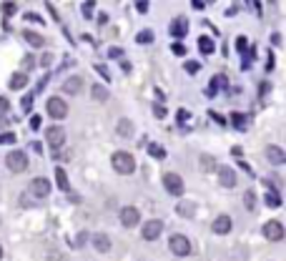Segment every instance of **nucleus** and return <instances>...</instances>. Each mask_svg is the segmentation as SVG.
<instances>
[{"instance_id": "1", "label": "nucleus", "mask_w": 286, "mask_h": 261, "mask_svg": "<svg viewBox=\"0 0 286 261\" xmlns=\"http://www.w3.org/2000/svg\"><path fill=\"white\" fill-rule=\"evenodd\" d=\"M113 169L118 174H133L136 171V158L131 156V153H126V151H115L113 153Z\"/></svg>"}, {"instance_id": "2", "label": "nucleus", "mask_w": 286, "mask_h": 261, "mask_svg": "<svg viewBox=\"0 0 286 261\" xmlns=\"http://www.w3.org/2000/svg\"><path fill=\"white\" fill-rule=\"evenodd\" d=\"M5 163H8V169L15 171V174H23V171L28 169V158H26L23 151H10V153L5 156Z\"/></svg>"}, {"instance_id": "3", "label": "nucleus", "mask_w": 286, "mask_h": 261, "mask_svg": "<svg viewBox=\"0 0 286 261\" xmlns=\"http://www.w3.org/2000/svg\"><path fill=\"white\" fill-rule=\"evenodd\" d=\"M169 249H171L176 256H188L191 254V241L183 233H173L171 241H169Z\"/></svg>"}, {"instance_id": "4", "label": "nucleus", "mask_w": 286, "mask_h": 261, "mask_svg": "<svg viewBox=\"0 0 286 261\" xmlns=\"http://www.w3.org/2000/svg\"><path fill=\"white\" fill-rule=\"evenodd\" d=\"M45 111H48V116L51 118L60 121V118H65V113H68V106H65V101H63V98L53 96V98L45 103Z\"/></svg>"}, {"instance_id": "5", "label": "nucleus", "mask_w": 286, "mask_h": 261, "mask_svg": "<svg viewBox=\"0 0 286 261\" xmlns=\"http://www.w3.org/2000/svg\"><path fill=\"white\" fill-rule=\"evenodd\" d=\"M161 231H163V221H158V219H151V221H146V224H143L141 236L146 239V241H156V239L161 236Z\"/></svg>"}, {"instance_id": "6", "label": "nucleus", "mask_w": 286, "mask_h": 261, "mask_svg": "<svg viewBox=\"0 0 286 261\" xmlns=\"http://www.w3.org/2000/svg\"><path fill=\"white\" fill-rule=\"evenodd\" d=\"M121 224L126 226V229H131V226H136L138 221H141V211L136 208V206H126V208H121Z\"/></svg>"}, {"instance_id": "7", "label": "nucleus", "mask_w": 286, "mask_h": 261, "mask_svg": "<svg viewBox=\"0 0 286 261\" xmlns=\"http://www.w3.org/2000/svg\"><path fill=\"white\" fill-rule=\"evenodd\" d=\"M45 141L51 148H60V146L65 144V131L60 128V126H51V128H45Z\"/></svg>"}, {"instance_id": "8", "label": "nucleus", "mask_w": 286, "mask_h": 261, "mask_svg": "<svg viewBox=\"0 0 286 261\" xmlns=\"http://www.w3.org/2000/svg\"><path fill=\"white\" fill-rule=\"evenodd\" d=\"M163 186H166V191H169L171 196H181V194H183V181H181V176L178 174L163 176Z\"/></svg>"}, {"instance_id": "9", "label": "nucleus", "mask_w": 286, "mask_h": 261, "mask_svg": "<svg viewBox=\"0 0 286 261\" xmlns=\"http://www.w3.org/2000/svg\"><path fill=\"white\" fill-rule=\"evenodd\" d=\"M30 194H33L35 199H45V196L51 194V181H48V178H33V181H30Z\"/></svg>"}, {"instance_id": "10", "label": "nucleus", "mask_w": 286, "mask_h": 261, "mask_svg": "<svg viewBox=\"0 0 286 261\" xmlns=\"http://www.w3.org/2000/svg\"><path fill=\"white\" fill-rule=\"evenodd\" d=\"M264 236H266L269 241H281V239H284V226H281V221H266V224H264Z\"/></svg>"}, {"instance_id": "11", "label": "nucleus", "mask_w": 286, "mask_h": 261, "mask_svg": "<svg viewBox=\"0 0 286 261\" xmlns=\"http://www.w3.org/2000/svg\"><path fill=\"white\" fill-rule=\"evenodd\" d=\"M266 158L274 163V166H281L286 161V153L281 146H266Z\"/></svg>"}, {"instance_id": "12", "label": "nucleus", "mask_w": 286, "mask_h": 261, "mask_svg": "<svg viewBox=\"0 0 286 261\" xmlns=\"http://www.w3.org/2000/svg\"><path fill=\"white\" fill-rule=\"evenodd\" d=\"M211 231L219 233V236H224V233L231 231V219L226 213H221V216H216V221H213V226H211Z\"/></svg>"}, {"instance_id": "13", "label": "nucleus", "mask_w": 286, "mask_h": 261, "mask_svg": "<svg viewBox=\"0 0 286 261\" xmlns=\"http://www.w3.org/2000/svg\"><path fill=\"white\" fill-rule=\"evenodd\" d=\"M169 30H171L173 38H183V35L188 33V20H186V18L181 15V18H176V20H173L171 28H169Z\"/></svg>"}, {"instance_id": "14", "label": "nucleus", "mask_w": 286, "mask_h": 261, "mask_svg": "<svg viewBox=\"0 0 286 261\" xmlns=\"http://www.w3.org/2000/svg\"><path fill=\"white\" fill-rule=\"evenodd\" d=\"M216 171H219V181H221V186H226V188L236 186V174L231 171L229 166H221V169H216Z\"/></svg>"}, {"instance_id": "15", "label": "nucleus", "mask_w": 286, "mask_h": 261, "mask_svg": "<svg viewBox=\"0 0 286 261\" xmlns=\"http://www.w3.org/2000/svg\"><path fill=\"white\" fill-rule=\"evenodd\" d=\"M81 88H83V78H78V76L65 78V83H63V90H65V93H70V96L81 93Z\"/></svg>"}, {"instance_id": "16", "label": "nucleus", "mask_w": 286, "mask_h": 261, "mask_svg": "<svg viewBox=\"0 0 286 261\" xmlns=\"http://www.w3.org/2000/svg\"><path fill=\"white\" fill-rule=\"evenodd\" d=\"M93 246H96V251L106 254V251H111V239H108L106 233H96V236H93Z\"/></svg>"}, {"instance_id": "17", "label": "nucleus", "mask_w": 286, "mask_h": 261, "mask_svg": "<svg viewBox=\"0 0 286 261\" xmlns=\"http://www.w3.org/2000/svg\"><path fill=\"white\" fill-rule=\"evenodd\" d=\"M194 211H196V203L194 201H181L176 206V213L178 216H183V219H191L194 216Z\"/></svg>"}, {"instance_id": "18", "label": "nucleus", "mask_w": 286, "mask_h": 261, "mask_svg": "<svg viewBox=\"0 0 286 261\" xmlns=\"http://www.w3.org/2000/svg\"><path fill=\"white\" fill-rule=\"evenodd\" d=\"M28 86V73L26 70H20V73H13V78H10V88L13 90H20V88Z\"/></svg>"}, {"instance_id": "19", "label": "nucleus", "mask_w": 286, "mask_h": 261, "mask_svg": "<svg viewBox=\"0 0 286 261\" xmlns=\"http://www.w3.org/2000/svg\"><path fill=\"white\" fill-rule=\"evenodd\" d=\"M56 181H58V188H60V191H65V194L70 191V181H68V174H65V169H60V166L56 169Z\"/></svg>"}, {"instance_id": "20", "label": "nucleus", "mask_w": 286, "mask_h": 261, "mask_svg": "<svg viewBox=\"0 0 286 261\" xmlns=\"http://www.w3.org/2000/svg\"><path fill=\"white\" fill-rule=\"evenodd\" d=\"M23 38H26V43H30L33 48H43V45H45L43 35H38V33H33V30H23Z\"/></svg>"}, {"instance_id": "21", "label": "nucleus", "mask_w": 286, "mask_h": 261, "mask_svg": "<svg viewBox=\"0 0 286 261\" xmlns=\"http://www.w3.org/2000/svg\"><path fill=\"white\" fill-rule=\"evenodd\" d=\"M199 48H201V53H203V56L213 53V48H216V45H213V38H206V35H201V38H199Z\"/></svg>"}, {"instance_id": "22", "label": "nucleus", "mask_w": 286, "mask_h": 261, "mask_svg": "<svg viewBox=\"0 0 286 261\" xmlns=\"http://www.w3.org/2000/svg\"><path fill=\"white\" fill-rule=\"evenodd\" d=\"M118 136H126V138H128V136H133V123H131V121H126V118H123V121H118Z\"/></svg>"}, {"instance_id": "23", "label": "nucleus", "mask_w": 286, "mask_h": 261, "mask_svg": "<svg viewBox=\"0 0 286 261\" xmlns=\"http://www.w3.org/2000/svg\"><path fill=\"white\" fill-rule=\"evenodd\" d=\"M201 169H203L206 174L216 171V169H219V166H216V158H213V156H201Z\"/></svg>"}, {"instance_id": "24", "label": "nucleus", "mask_w": 286, "mask_h": 261, "mask_svg": "<svg viewBox=\"0 0 286 261\" xmlns=\"http://www.w3.org/2000/svg\"><path fill=\"white\" fill-rule=\"evenodd\" d=\"M264 201H266V206H271V208H276V206H281V196H279L276 191H266V196H264Z\"/></svg>"}, {"instance_id": "25", "label": "nucleus", "mask_w": 286, "mask_h": 261, "mask_svg": "<svg viewBox=\"0 0 286 261\" xmlns=\"http://www.w3.org/2000/svg\"><path fill=\"white\" fill-rule=\"evenodd\" d=\"M221 83H226V78H224V76H216V78L211 81V86H208V90H206V96H208V98H213V96H216V88L221 86Z\"/></svg>"}, {"instance_id": "26", "label": "nucleus", "mask_w": 286, "mask_h": 261, "mask_svg": "<svg viewBox=\"0 0 286 261\" xmlns=\"http://www.w3.org/2000/svg\"><path fill=\"white\" fill-rule=\"evenodd\" d=\"M148 153H151L153 158H166V148L161 144H151L148 146Z\"/></svg>"}, {"instance_id": "27", "label": "nucleus", "mask_w": 286, "mask_h": 261, "mask_svg": "<svg viewBox=\"0 0 286 261\" xmlns=\"http://www.w3.org/2000/svg\"><path fill=\"white\" fill-rule=\"evenodd\" d=\"M90 90H93V98H96V101H108V90L103 86H93Z\"/></svg>"}, {"instance_id": "28", "label": "nucleus", "mask_w": 286, "mask_h": 261, "mask_svg": "<svg viewBox=\"0 0 286 261\" xmlns=\"http://www.w3.org/2000/svg\"><path fill=\"white\" fill-rule=\"evenodd\" d=\"M231 121H233V126H236L239 131H244V128H246V116H241V113H233V118H231Z\"/></svg>"}, {"instance_id": "29", "label": "nucleus", "mask_w": 286, "mask_h": 261, "mask_svg": "<svg viewBox=\"0 0 286 261\" xmlns=\"http://www.w3.org/2000/svg\"><path fill=\"white\" fill-rule=\"evenodd\" d=\"M244 203H246V208H249V211H254V206H256V196H254V191H246Z\"/></svg>"}, {"instance_id": "30", "label": "nucleus", "mask_w": 286, "mask_h": 261, "mask_svg": "<svg viewBox=\"0 0 286 261\" xmlns=\"http://www.w3.org/2000/svg\"><path fill=\"white\" fill-rule=\"evenodd\" d=\"M136 40H138V43H153V33H151V30H143V33L136 35Z\"/></svg>"}, {"instance_id": "31", "label": "nucleus", "mask_w": 286, "mask_h": 261, "mask_svg": "<svg viewBox=\"0 0 286 261\" xmlns=\"http://www.w3.org/2000/svg\"><path fill=\"white\" fill-rule=\"evenodd\" d=\"M171 51H173V56H178V58H181V56H186V45H183V43H173Z\"/></svg>"}, {"instance_id": "32", "label": "nucleus", "mask_w": 286, "mask_h": 261, "mask_svg": "<svg viewBox=\"0 0 286 261\" xmlns=\"http://www.w3.org/2000/svg\"><path fill=\"white\" fill-rule=\"evenodd\" d=\"M199 70H201V65H199V63H196V60H188V63H186V73H191V76H196Z\"/></svg>"}, {"instance_id": "33", "label": "nucleus", "mask_w": 286, "mask_h": 261, "mask_svg": "<svg viewBox=\"0 0 286 261\" xmlns=\"http://www.w3.org/2000/svg\"><path fill=\"white\" fill-rule=\"evenodd\" d=\"M15 10H18L15 3H3V13H5V15H15Z\"/></svg>"}, {"instance_id": "34", "label": "nucleus", "mask_w": 286, "mask_h": 261, "mask_svg": "<svg viewBox=\"0 0 286 261\" xmlns=\"http://www.w3.org/2000/svg\"><path fill=\"white\" fill-rule=\"evenodd\" d=\"M93 8H96L93 3H83V5H81V10H83V18H93Z\"/></svg>"}, {"instance_id": "35", "label": "nucleus", "mask_w": 286, "mask_h": 261, "mask_svg": "<svg viewBox=\"0 0 286 261\" xmlns=\"http://www.w3.org/2000/svg\"><path fill=\"white\" fill-rule=\"evenodd\" d=\"M15 144V133H0V146Z\"/></svg>"}, {"instance_id": "36", "label": "nucleus", "mask_w": 286, "mask_h": 261, "mask_svg": "<svg viewBox=\"0 0 286 261\" xmlns=\"http://www.w3.org/2000/svg\"><path fill=\"white\" fill-rule=\"evenodd\" d=\"M236 48L241 51V53H246V48H249V40L241 35V38H236Z\"/></svg>"}, {"instance_id": "37", "label": "nucleus", "mask_w": 286, "mask_h": 261, "mask_svg": "<svg viewBox=\"0 0 286 261\" xmlns=\"http://www.w3.org/2000/svg\"><path fill=\"white\" fill-rule=\"evenodd\" d=\"M8 111H10V103H8V98H0V116H8Z\"/></svg>"}, {"instance_id": "38", "label": "nucleus", "mask_w": 286, "mask_h": 261, "mask_svg": "<svg viewBox=\"0 0 286 261\" xmlns=\"http://www.w3.org/2000/svg\"><path fill=\"white\" fill-rule=\"evenodd\" d=\"M153 116H156V118H166V108L156 103V106H153Z\"/></svg>"}, {"instance_id": "39", "label": "nucleus", "mask_w": 286, "mask_h": 261, "mask_svg": "<svg viewBox=\"0 0 286 261\" xmlns=\"http://www.w3.org/2000/svg\"><path fill=\"white\" fill-rule=\"evenodd\" d=\"M20 106H23V108H26V111H28L30 106H33V96H26V98H23V103H20Z\"/></svg>"}, {"instance_id": "40", "label": "nucleus", "mask_w": 286, "mask_h": 261, "mask_svg": "<svg viewBox=\"0 0 286 261\" xmlns=\"http://www.w3.org/2000/svg\"><path fill=\"white\" fill-rule=\"evenodd\" d=\"M186 118H188V111H186V108H181V111H178V123H183Z\"/></svg>"}, {"instance_id": "41", "label": "nucleus", "mask_w": 286, "mask_h": 261, "mask_svg": "<svg viewBox=\"0 0 286 261\" xmlns=\"http://www.w3.org/2000/svg\"><path fill=\"white\" fill-rule=\"evenodd\" d=\"M136 8H138V13H148V3H136Z\"/></svg>"}, {"instance_id": "42", "label": "nucleus", "mask_w": 286, "mask_h": 261, "mask_svg": "<svg viewBox=\"0 0 286 261\" xmlns=\"http://www.w3.org/2000/svg\"><path fill=\"white\" fill-rule=\"evenodd\" d=\"M96 70H98V73H101V76H103V78L108 81V73H106V65H96Z\"/></svg>"}, {"instance_id": "43", "label": "nucleus", "mask_w": 286, "mask_h": 261, "mask_svg": "<svg viewBox=\"0 0 286 261\" xmlns=\"http://www.w3.org/2000/svg\"><path fill=\"white\" fill-rule=\"evenodd\" d=\"M30 126H33V128H40V118L33 116V118H30Z\"/></svg>"}, {"instance_id": "44", "label": "nucleus", "mask_w": 286, "mask_h": 261, "mask_svg": "<svg viewBox=\"0 0 286 261\" xmlns=\"http://www.w3.org/2000/svg\"><path fill=\"white\" fill-rule=\"evenodd\" d=\"M108 53H111V56H113V58H121V48H111V51H108Z\"/></svg>"}, {"instance_id": "45", "label": "nucleus", "mask_w": 286, "mask_h": 261, "mask_svg": "<svg viewBox=\"0 0 286 261\" xmlns=\"http://www.w3.org/2000/svg\"><path fill=\"white\" fill-rule=\"evenodd\" d=\"M23 65H26V68H33V58H30V56H26V60H23Z\"/></svg>"}, {"instance_id": "46", "label": "nucleus", "mask_w": 286, "mask_h": 261, "mask_svg": "<svg viewBox=\"0 0 286 261\" xmlns=\"http://www.w3.org/2000/svg\"><path fill=\"white\" fill-rule=\"evenodd\" d=\"M191 5H194V8H199V10H201V8H206V3H201V0H194Z\"/></svg>"}, {"instance_id": "47", "label": "nucleus", "mask_w": 286, "mask_h": 261, "mask_svg": "<svg viewBox=\"0 0 286 261\" xmlns=\"http://www.w3.org/2000/svg\"><path fill=\"white\" fill-rule=\"evenodd\" d=\"M269 90H271V86H269V83H261V93H264V96H266Z\"/></svg>"}, {"instance_id": "48", "label": "nucleus", "mask_w": 286, "mask_h": 261, "mask_svg": "<svg viewBox=\"0 0 286 261\" xmlns=\"http://www.w3.org/2000/svg\"><path fill=\"white\" fill-rule=\"evenodd\" d=\"M0 259H3V246H0Z\"/></svg>"}]
</instances>
